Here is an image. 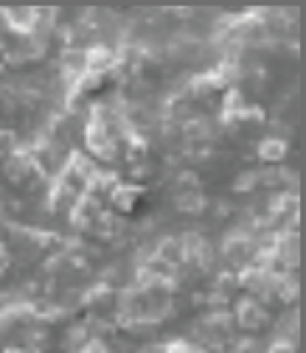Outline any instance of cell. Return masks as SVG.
<instances>
[{
  "label": "cell",
  "mask_w": 306,
  "mask_h": 353,
  "mask_svg": "<svg viewBox=\"0 0 306 353\" xmlns=\"http://www.w3.org/2000/svg\"><path fill=\"white\" fill-rule=\"evenodd\" d=\"M273 323V314H270V308L267 303H261L256 297H245L239 305H236V312H233V325L245 334H261V331H267Z\"/></svg>",
  "instance_id": "obj_1"
},
{
  "label": "cell",
  "mask_w": 306,
  "mask_h": 353,
  "mask_svg": "<svg viewBox=\"0 0 306 353\" xmlns=\"http://www.w3.org/2000/svg\"><path fill=\"white\" fill-rule=\"evenodd\" d=\"M15 270V263H12V255H9V247L3 244V239H0V281H3L9 272Z\"/></svg>",
  "instance_id": "obj_2"
},
{
  "label": "cell",
  "mask_w": 306,
  "mask_h": 353,
  "mask_svg": "<svg viewBox=\"0 0 306 353\" xmlns=\"http://www.w3.org/2000/svg\"><path fill=\"white\" fill-rule=\"evenodd\" d=\"M267 353H295V342L292 339H276Z\"/></svg>",
  "instance_id": "obj_3"
}]
</instances>
